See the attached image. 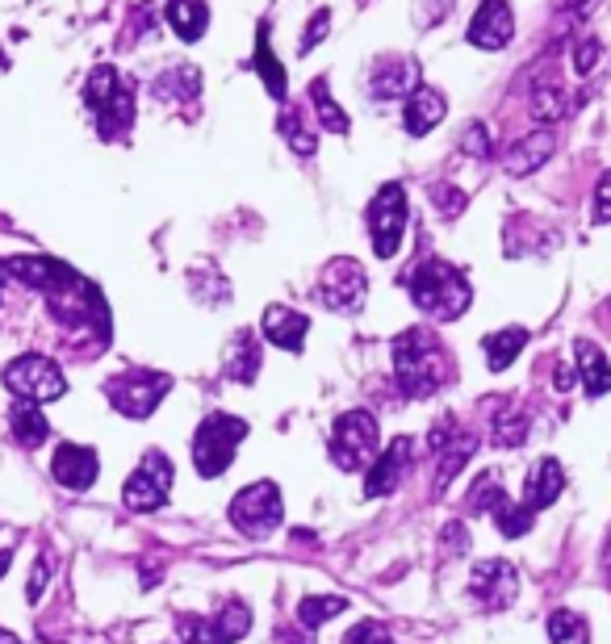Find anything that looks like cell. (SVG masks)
I'll list each match as a JSON object with an SVG mask.
<instances>
[{
	"label": "cell",
	"instance_id": "31",
	"mask_svg": "<svg viewBox=\"0 0 611 644\" xmlns=\"http://www.w3.org/2000/svg\"><path fill=\"white\" fill-rule=\"evenodd\" d=\"M197 88H201V76L193 67H176V72L155 80V97H193Z\"/></svg>",
	"mask_w": 611,
	"mask_h": 644
},
{
	"label": "cell",
	"instance_id": "37",
	"mask_svg": "<svg viewBox=\"0 0 611 644\" xmlns=\"http://www.w3.org/2000/svg\"><path fill=\"white\" fill-rule=\"evenodd\" d=\"M532 113H536L541 122H557V118H561V88H557V84H541L536 97H532Z\"/></svg>",
	"mask_w": 611,
	"mask_h": 644
},
{
	"label": "cell",
	"instance_id": "22",
	"mask_svg": "<svg viewBox=\"0 0 611 644\" xmlns=\"http://www.w3.org/2000/svg\"><path fill=\"white\" fill-rule=\"evenodd\" d=\"M168 25L181 42H197L210 25L206 0H168Z\"/></svg>",
	"mask_w": 611,
	"mask_h": 644
},
{
	"label": "cell",
	"instance_id": "43",
	"mask_svg": "<svg viewBox=\"0 0 611 644\" xmlns=\"http://www.w3.org/2000/svg\"><path fill=\"white\" fill-rule=\"evenodd\" d=\"M327 21H331V13H327V9H318L315 21H310V25H306V34H302V51H310L315 42L327 39Z\"/></svg>",
	"mask_w": 611,
	"mask_h": 644
},
{
	"label": "cell",
	"instance_id": "33",
	"mask_svg": "<svg viewBox=\"0 0 611 644\" xmlns=\"http://www.w3.org/2000/svg\"><path fill=\"white\" fill-rule=\"evenodd\" d=\"M506 502V494L499 490V473H482L473 481V494H469V511H499Z\"/></svg>",
	"mask_w": 611,
	"mask_h": 644
},
{
	"label": "cell",
	"instance_id": "1",
	"mask_svg": "<svg viewBox=\"0 0 611 644\" xmlns=\"http://www.w3.org/2000/svg\"><path fill=\"white\" fill-rule=\"evenodd\" d=\"M394 373L406 397H432L452 376V360L427 327H411L394 339Z\"/></svg>",
	"mask_w": 611,
	"mask_h": 644
},
{
	"label": "cell",
	"instance_id": "16",
	"mask_svg": "<svg viewBox=\"0 0 611 644\" xmlns=\"http://www.w3.org/2000/svg\"><path fill=\"white\" fill-rule=\"evenodd\" d=\"M419 88V63L406 59V55H390L373 67V80H369V92L378 101H399V97H411Z\"/></svg>",
	"mask_w": 611,
	"mask_h": 644
},
{
	"label": "cell",
	"instance_id": "4",
	"mask_svg": "<svg viewBox=\"0 0 611 644\" xmlns=\"http://www.w3.org/2000/svg\"><path fill=\"white\" fill-rule=\"evenodd\" d=\"M85 105L97 113V122H101V134L106 139H118L130 122H134V92L127 88L122 80V72L118 67H97L85 84Z\"/></svg>",
	"mask_w": 611,
	"mask_h": 644
},
{
	"label": "cell",
	"instance_id": "18",
	"mask_svg": "<svg viewBox=\"0 0 611 644\" xmlns=\"http://www.w3.org/2000/svg\"><path fill=\"white\" fill-rule=\"evenodd\" d=\"M306 335H310V318L306 314L290 310V306H269L264 310V339L269 343L285 348V352H302Z\"/></svg>",
	"mask_w": 611,
	"mask_h": 644
},
{
	"label": "cell",
	"instance_id": "28",
	"mask_svg": "<svg viewBox=\"0 0 611 644\" xmlns=\"http://www.w3.org/2000/svg\"><path fill=\"white\" fill-rule=\"evenodd\" d=\"M339 611H348V599H339V594H310V599L297 603V624L315 632V627H323L327 620H336Z\"/></svg>",
	"mask_w": 611,
	"mask_h": 644
},
{
	"label": "cell",
	"instance_id": "23",
	"mask_svg": "<svg viewBox=\"0 0 611 644\" xmlns=\"http://www.w3.org/2000/svg\"><path fill=\"white\" fill-rule=\"evenodd\" d=\"M252 632V607L239 603V599H227L222 611L210 620V644H234Z\"/></svg>",
	"mask_w": 611,
	"mask_h": 644
},
{
	"label": "cell",
	"instance_id": "34",
	"mask_svg": "<svg viewBox=\"0 0 611 644\" xmlns=\"http://www.w3.org/2000/svg\"><path fill=\"white\" fill-rule=\"evenodd\" d=\"M527 439V415L524 411H506L499 423H494V444L499 448H515Z\"/></svg>",
	"mask_w": 611,
	"mask_h": 644
},
{
	"label": "cell",
	"instance_id": "44",
	"mask_svg": "<svg viewBox=\"0 0 611 644\" xmlns=\"http://www.w3.org/2000/svg\"><path fill=\"white\" fill-rule=\"evenodd\" d=\"M432 197H436V201H440V209H444V214H457V209L465 206V197H461V193H444V185H436V188H432Z\"/></svg>",
	"mask_w": 611,
	"mask_h": 644
},
{
	"label": "cell",
	"instance_id": "21",
	"mask_svg": "<svg viewBox=\"0 0 611 644\" xmlns=\"http://www.w3.org/2000/svg\"><path fill=\"white\" fill-rule=\"evenodd\" d=\"M548 155H553V134L548 130H532L527 139L511 143V151H506V172L511 176H527V172H536V167L545 164Z\"/></svg>",
	"mask_w": 611,
	"mask_h": 644
},
{
	"label": "cell",
	"instance_id": "11",
	"mask_svg": "<svg viewBox=\"0 0 611 644\" xmlns=\"http://www.w3.org/2000/svg\"><path fill=\"white\" fill-rule=\"evenodd\" d=\"M469 594H473V603H482L485 611H503V607L515 603V594H520V574H515V565L511 561H499V557H490L473 569V578H469Z\"/></svg>",
	"mask_w": 611,
	"mask_h": 644
},
{
	"label": "cell",
	"instance_id": "7",
	"mask_svg": "<svg viewBox=\"0 0 611 644\" xmlns=\"http://www.w3.org/2000/svg\"><path fill=\"white\" fill-rule=\"evenodd\" d=\"M331 457H336L339 469L357 473V469H369L373 457H378V418L369 411H348V415L336 418L331 427Z\"/></svg>",
	"mask_w": 611,
	"mask_h": 644
},
{
	"label": "cell",
	"instance_id": "29",
	"mask_svg": "<svg viewBox=\"0 0 611 644\" xmlns=\"http://www.w3.org/2000/svg\"><path fill=\"white\" fill-rule=\"evenodd\" d=\"M548 641L553 644H587L590 627L578 611H566V607H561V611L548 615Z\"/></svg>",
	"mask_w": 611,
	"mask_h": 644
},
{
	"label": "cell",
	"instance_id": "20",
	"mask_svg": "<svg viewBox=\"0 0 611 644\" xmlns=\"http://www.w3.org/2000/svg\"><path fill=\"white\" fill-rule=\"evenodd\" d=\"M574 364H578V376H582V390L590 397H603L611 390V364L608 356L599 352V343L590 339H578L574 343Z\"/></svg>",
	"mask_w": 611,
	"mask_h": 644
},
{
	"label": "cell",
	"instance_id": "6",
	"mask_svg": "<svg viewBox=\"0 0 611 644\" xmlns=\"http://www.w3.org/2000/svg\"><path fill=\"white\" fill-rule=\"evenodd\" d=\"M285 520V502H281V490H276L273 481H255V485H243L231 502V523L243 532V536H252V541H264V536H273L276 527Z\"/></svg>",
	"mask_w": 611,
	"mask_h": 644
},
{
	"label": "cell",
	"instance_id": "41",
	"mask_svg": "<svg viewBox=\"0 0 611 644\" xmlns=\"http://www.w3.org/2000/svg\"><path fill=\"white\" fill-rule=\"evenodd\" d=\"M46 578H51V561H46V557H39V561H34V578L25 582V599H30V603H39V599H43Z\"/></svg>",
	"mask_w": 611,
	"mask_h": 644
},
{
	"label": "cell",
	"instance_id": "9",
	"mask_svg": "<svg viewBox=\"0 0 611 644\" xmlns=\"http://www.w3.org/2000/svg\"><path fill=\"white\" fill-rule=\"evenodd\" d=\"M168 490H172V460L160 448H151L148 457H143V465L122 485V502H127L130 511L148 515V511H160L168 502Z\"/></svg>",
	"mask_w": 611,
	"mask_h": 644
},
{
	"label": "cell",
	"instance_id": "3",
	"mask_svg": "<svg viewBox=\"0 0 611 644\" xmlns=\"http://www.w3.org/2000/svg\"><path fill=\"white\" fill-rule=\"evenodd\" d=\"M248 439V423L234 415H210L201 427H197V436H193V465H197V473L206 481L222 478L227 469H231L234 460V448Z\"/></svg>",
	"mask_w": 611,
	"mask_h": 644
},
{
	"label": "cell",
	"instance_id": "32",
	"mask_svg": "<svg viewBox=\"0 0 611 644\" xmlns=\"http://www.w3.org/2000/svg\"><path fill=\"white\" fill-rule=\"evenodd\" d=\"M494 520H499V532L503 536H527V527H532V520H536V511L527 506V502H503L499 511H494Z\"/></svg>",
	"mask_w": 611,
	"mask_h": 644
},
{
	"label": "cell",
	"instance_id": "13",
	"mask_svg": "<svg viewBox=\"0 0 611 644\" xmlns=\"http://www.w3.org/2000/svg\"><path fill=\"white\" fill-rule=\"evenodd\" d=\"M515 34V13L506 0H482L478 13L469 21V46L478 51H503Z\"/></svg>",
	"mask_w": 611,
	"mask_h": 644
},
{
	"label": "cell",
	"instance_id": "39",
	"mask_svg": "<svg viewBox=\"0 0 611 644\" xmlns=\"http://www.w3.org/2000/svg\"><path fill=\"white\" fill-rule=\"evenodd\" d=\"M594 63H599V42H594V39H578V42H574V72H578V76H587Z\"/></svg>",
	"mask_w": 611,
	"mask_h": 644
},
{
	"label": "cell",
	"instance_id": "25",
	"mask_svg": "<svg viewBox=\"0 0 611 644\" xmlns=\"http://www.w3.org/2000/svg\"><path fill=\"white\" fill-rule=\"evenodd\" d=\"M524 343H527L524 327H503V331H490L485 335V364H490L494 373H503V369H511V360L524 352Z\"/></svg>",
	"mask_w": 611,
	"mask_h": 644
},
{
	"label": "cell",
	"instance_id": "38",
	"mask_svg": "<svg viewBox=\"0 0 611 644\" xmlns=\"http://www.w3.org/2000/svg\"><path fill=\"white\" fill-rule=\"evenodd\" d=\"M343 644H390V632H385V624H378V620H364V624L348 627Z\"/></svg>",
	"mask_w": 611,
	"mask_h": 644
},
{
	"label": "cell",
	"instance_id": "2",
	"mask_svg": "<svg viewBox=\"0 0 611 644\" xmlns=\"http://www.w3.org/2000/svg\"><path fill=\"white\" fill-rule=\"evenodd\" d=\"M406 285H411V302H415L423 314H432L436 323L461 318V314L469 310V302H473L469 281H465L457 269L440 264V260H423L419 269L406 276Z\"/></svg>",
	"mask_w": 611,
	"mask_h": 644
},
{
	"label": "cell",
	"instance_id": "45",
	"mask_svg": "<svg viewBox=\"0 0 611 644\" xmlns=\"http://www.w3.org/2000/svg\"><path fill=\"white\" fill-rule=\"evenodd\" d=\"M9 574V553H0V578Z\"/></svg>",
	"mask_w": 611,
	"mask_h": 644
},
{
	"label": "cell",
	"instance_id": "14",
	"mask_svg": "<svg viewBox=\"0 0 611 644\" xmlns=\"http://www.w3.org/2000/svg\"><path fill=\"white\" fill-rule=\"evenodd\" d=\"M411 452H415V439H411V436L390 439V448H385L381 457H373L369 473H364V494H369V499L394 494V490H399V481H402V473H406V465H411Z\"/></svg>",
	"mask_w": 611,
	"mask_h": 644
},
{
	"label": "cell",
	"instance_id": "27",
	"mask_svg": "<svg viewBox=\"0 0 611 644\" xmlns=\"http://www.w3.org/2000/svg\"><path fill=\"white\" fill-rule=\"evenodd\" d=\"M255 72L264 76V88H269V97L276 101H285V92H290V80H285V67L273 59V51H269V30H260V39H255Z\"/></svg>",
	"mask_w": 611,
	"mask_h": 644
},
{
	"label": "cell",
	"instance_id": "30",
	"mask_svg": "<svg viewBox=\"0 0 611 644\" xmlns=\"http://www.w3.org/2000/svg\"><path fill=\"white\" fill-rule=\"evenodd\" d=\"M310 101H315L318 122L327 125L331 134H343V130H348V113H343V109H339V105L331 101V92H327V80H315V84H310Z\"/></svg>",
	"mask_w": 611,
	"mask_h": 644
},
{
	"label": "cell",
	"instance_id": "36",
	"mask_svg": "<svg viewBox=\"0 0 611 644\" xmlns=\"http://www.w3.org/2000/svg\"><path fill=\"white\" fill-rule=\"evenodd\" d=\"M281 134H285V143L294 146V155H315V130H306L297 113L281 118Z\"/></svg>",
	"mask_w": 611,
	"mask_h": 644
},
{
	"label": "cell",
	"instance_id": "5",
	"mask_svg": "<svg viewBox=\"0 0 611 644\" xmlns=\"http://www.w3.org/2000/svg\"><path fill=\"white\" fill-rule=\"evenodd\" d=\"M4 390L18 394L22 402L43 406V402H55V397L67 394V381H64V373H59L55 360L30 352V356H18V360L4 364Z\"/></svg>",
	"mask_w": 611,
	"mask_h": 644
},
{
	"label": "cell",
	"instance_id": "15",
	"mask_svg": "<svg viewBox=\"0 0 611 644\" xmlns=\"http://www.w3.org/2000/svg\"><path fill=\"white\" fill-rule=\"evenodd\" d=\"M51 473H55V481L64 485V490H88L92 481H97V473H101V460H97V452L92 448H85V444H59L55 448V457H51Z\"/></svg>",
	"mask_w": 611,
	"mask_h": 644
},
{
	"label": "cell",
	"instance_id": "12",
	"mask_svg": "<svg viewBox=\"0 0 611 644\" xmlns=\"http://www.w3.org/2000/svg\"><path fill=\"white\" fill-rule=\"evenodd\" d=\"M318 302L336 314H352L364 302V272L357 260H331L318 281Z\"/></svg>",
	"mask_w": 611,
	"mask_h": 644
},
{
	"label": "cell",
	"instance_id": "40",
	"mask_svg": "<svg viewBox=\"0 0 611 644\" xmlns=\"http://www.w3.org/2000/svg\"><path fill=\"white\" fill-rule=\"evenodd\" d=\"M594 222L608 227L611 222V172H603V181L594 188Z\"/></svg>",
	"mask_w": 611,
	"mask_h": 644
},
{
	"label": "cell",
	"instance_id": "19",
	"mask_svg": "<svg viewBox=\"0 0 611 644\" xmlns=\"http://www.w3.org/2000/svg\"><path fill=\"white\" fill-rule=\"evenodd\" d=\"M527 494L524 502L532 506V511H545V506H553L557 502V494L566 490V469H561V460H536V469L527 473V485H524Z\"/></svg>",
	"mask_w": 611,
	"mask_h": 644
},
{
	"label": "cell",
	"instance_id": "42",
	"mask_svg": "<svg viewBox=\"0 0 611 644\" xmlns=\"http://www.w3.org/2000/svg\"><path fill=\"white\" fill-rule=\"evenodd\" d=\"M465 151H469V155H482V160L490 155V134L482 130V122H473L465 130Z\"/></svg>",
	"mask_w": 611,
	"mask_h": 644
},
{
	"label": "cell",
	"instance_id": "26",
	"mask_svg": "<svg viewBox=\"0 0 611 644\" xmlns=\"http://www.w3.org/2000/svg\"><path fill=\"white\" fill-rule=\"evenodd\" d=\"M9 427H13V436H18L22 448H39L46 439V432H51V423H46L43 411L34 402H18L13 415H9Z\"/></svg>",
	"mask_w": 611,
	"mask_h": 644
},
{
	"label": "cell",
	"instance_id": "24",
	"mask_svg": "<svg viewBox=\"0 0 611 644\" xmlns=\"http://www.w3.org/2000/svg\"><path fill=\"white\" fill-rule=\"evenodd\" d=\"M227 373L239 385H252L255 376H260V343H255V335L239 331L231 339V348H227Z\"/></svg>",
	"mask_w": 611,
	"mask_h": 644
},
{
	"label": "cell",
	"instance_id": "17",
	"mask_svg": "<svg viewBox=\"0 0 611 644\" xmlns=\"http://www.w3.org/2000/svg\"><path fill=\"white\" fill-rule=\"evenodd\" d=\"M444 113H448V97H444L440 88H415L411 97H406V113H402V125H406V134H432L436 125L444 122Z\"/></svg>",
	"mask_w": 611,
	"mask_h": 644
},
{
	"label": "cell",
	"instance_id": "8",
	"mask_svg": "<svg viewBox=\"0 0 611 644\" xmlns=\"http://www.w3.org/2000/svg\"><path fill=\"white\" fill-rule=\"evenodd\" d=\"M172 390V376L151 373V369H130V373L113 376L106 385L113 411H122L127 418H148Z\"/></svg>",
	"mask_w": 611,
	"mask_h": 644
},
{
	"label": "cell",
	"instance_id": "35",
	"mask_svg": "<svg viewBox=\"0 0 611 644\" xmlns=\"http://www.w3.org/2000/svg\"><path fill=\"white\" fill-rule=\"evenodd\" d=\"M478 448V439H461L457 448H448V452H440V469H436V490H444L448 481L457 478V469H461L465 460H469V452Z\"/></svg>",
	"mask_w": 611,
	"mask_h": 644
},
{
	"label": "cell",
	"instance_id": "10",
	"mask_svg": "<svg viewBox=\"0 0 611 644\" xmlns=\"http://www.w3.org/2000/svg\"><path fill=\"white\" fill-rule=\"evenodd\" d=\"M402 230H406V193L399 185H385L369 206V239L381 260L399 255Z\"/></svg>",
	"mask_w": 611,
	"mask_h": 644
}]
</instances>
